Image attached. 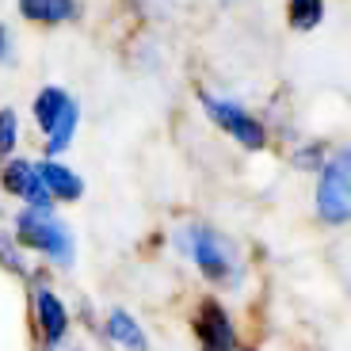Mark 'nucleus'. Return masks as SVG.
Listing matches in <instances>:
<instances>
[{"label": "nucleus", "mask_w": 351, "mask_h": 351, "mask_svg": "<svg viewBox=\"0 0 351 351\" xmlns=\"http://www.w3.org/2000/svg\"><path fill=\"white\" fill-rule=\"evenodd\" d=\"M8 58V27H0V62Z\"/></svg>", "instance_id": "2eb2a0df"}, {"label": "nucleus", "mask_w": 351, "mask_h": 351, "mask_svg": "<svg viewBox=\"0 0 351 351\" xmlns=\"http://www.w3.org/2000/svg\"><path fill=\"white\" fill-rule=\"evenodd\" d=\"M19 145V119L12 107H0V160H8Z\"/></svg>", "instance_id": "ddd939ff"}, {"label": "nucleus", "mask_w": 351, "mask_h": 351, "mask_svg": "<svg viewBox=\"0 0 351 351\" xmlns=\"http://www.w3.org/2000/svg\"><path fill=\"white\" fill-rule=\"evenodd\" d=\"M107 336H111L114 343H123L126 351H149V340H145L141 325L126 313V309H111V313H107Z\"/></svg>", "instance_id": "9b49d317"}, {"label": "nucleus", "mask_w": 351, "mask_h": 351, "mask_svg": "<svg viewBox=\"0 0 351 351\" xmlns=\"http://www.w3.org/2000/svg\"><path fill=\"white\" fill-rule=\"evenodd\" d=\"M287 19L294 31H313L325 19V0H287Z\"/></svg>", "instance_id": "f8f14e48"}, {"label": "nucleus", "mask_w": 351, "mask_h": 351, "mask_svg": "<svg viewBox=\"0 0 351 351\" xmlns=\"http://www.w3.org/2000/svg\"><path fill=\"white\" fill-rule=\"evenodd\" d=\"M180 245L187 248V256L195 260V267H199L210 282L233 279V271H237V248H233L229 237H221L218 229L187 226L184 233H180Z\"/></svg>", "instance_id": "f03ea898"}, {"label": "nucleus", "mask_w": 351, "mask_h": 351, "mask_svg": "<svg viewBox=\"0 0 351 351\" xmlns=\"http://www.w3.org/2000/svg\"><path fill=\"white\" fill-rule=\"evenodd\" d=\"M199 99H202V107H206V114H210V123L218 126V130H226L229 138H237L245 149H263V145H267L263 123L256 114H248L241 104L218 99V96H210V92H199Z\"/></svg>", "instance_id": "39448f33"}, {"label": "nucleus", "mask_w": 351, "mask_h": 351, "mask_svg": "<svg viewBox=\"0 0 351 351\" xmlns=\"http://www.w3.org/2000/svg\"><path fill=\"white\" fill-rule=\"evenodd\" d=\"M19 16L31 19V23L58 27V23L77 19L80 16V4H77V0H19Z\"/></svg>", "instance_id": "9d476101"}, {"label": "nucleus", "mask_w": 351, "mask_h": 351, "mask_svg": "<svg viewBox=\"0 0 351 351\" xmlns=\"http://www.w3.org/2000/svg\"><path fill=\"white\" fill-rule=\"evenodd\" d=\"M0 263H4L8 271H19V275L27 271V263H23V256H19L16 241H12V237H4V233H0Z\"/></svg>", "instance_id": "4468645a"}, {"label": "nucleus", "mask_w": 351, "mask_h": 351, "mask_svg": "<svg viewBox=\"0 0 351 351\" xmlns=\"http://www.w3.org/2000/svg\"><path fill=\"white\" fill-rule=\"evenodd\" d=\"M0 180H4V191L16 195V199H23L31 210H50V195L43 191L38 172H35V165H31V160H4Z\"/></svg>", "instance_id": "0eeeda50"}, {"label": "nucleus", "mask_w": 351, "mask_h": 351, "mask_svg": "<svg viewBox=\"0 0 351 351\" xmlns=\"http://www.w3.org/2000/svg\"><path fill=\"white\" fill-rule=\"evenodd\" d=\"M16 245H27L31 252L46 256L53 263L73 260V233L53 218L50 210H23L16 218Z\"/></svg>", "instance_id": "7ed1b4c3"}, {"label": "nucleus", "mask_w": 351, "mask_h": 351, "mask_svg": "<svg viewBox=\"0 0 351 351\" xmlns=\"http://www.w3.org/2000/svg\"><path fill=\"white\" fill-rule=\"evenodd\" d=\"M195 336L202 351H237V328L218 302H202L195 309Z\"/></svg>", "instance_id": "423d86ee"}, {"label": "nucleus", "mask_w": 351, "mask_h": 351, "mask_svg": "<svg viewBox=\"0 0 351 351\" xmlns=\"http://www.w3.org/2000/svg\"><path fill=\"white\" fill-rule=\"evenodd\" d=\"M35 321H38V332H43L46 348L62 343L65 332H69V313H65L62 298L50 287H35Z\"/></svg>", "instance_id": "6e6552de"}, {"label": "nucleus", "mask_w": 351, "mask_h": 351, "mask_svg": "<svg viewBox=\"0 0 351 351\" xmlns=\"http://www.w3.org/2000/svg\"><path fill=\"white\" fill-rule=\"evenodd\" d=\"M38 172V184H43V191L53 199H62V202H73L84 195V180H80L73 168H65L62 160H43V165H35Z\"/></svg>", "instance_id": "1a4fd4ad"}, {"label": "nucleus", "mask_w": 351, "mask_h": 351, "mask_svg": "<svg viewBox=\"0 0 351 351\" xmlns=\"http://www.w3.org/2000/svg\"><path fill=\"white\" fill-rule=\"evenodd\" d=\"M317 214H321L325 226H348L351 214L348 149H336L332 160H321V168H317Z\"/></svg>", "instance_id": "20e7f679"}, {"label": "nucleus", "mask_w": 351, "mask_h": 351, "mask_svg": "<svg viewBox=\"0 0 351 351\" xmlns=\"http://www.w3.org/2000/svg\"><path fill=\"white\" fill-rule=\"evenodd\" d=\"M35 123L46 134V160H53L58 153L69 149L80 123V107L69 99L65 88H43L35 96Z\"/></svg>", "instance_id": "f257e3e1"}]
</instances>
